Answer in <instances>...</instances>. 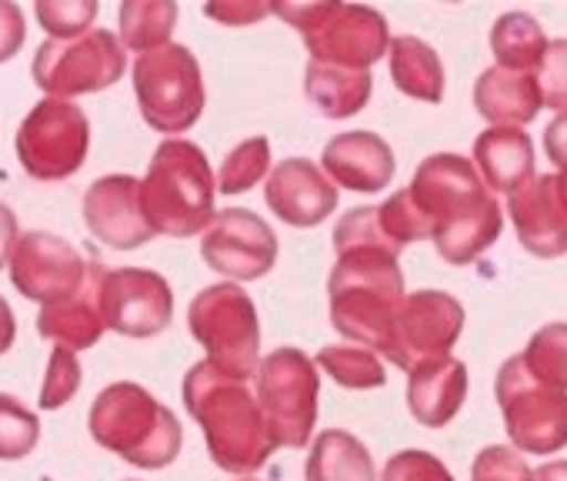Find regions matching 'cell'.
<instances>
[{"label": "cell", "instance_id": "6da1fadb", "mask_svg": "<svg viewBox=\"0 0 567 481\" xmlns=\"http://www.w3.org/2000/svg\"><path fill=\"white\" fill-rule=\"evenodd\" d=\"M334 252L338 265L328 278L331 325L358 348L388 355L404 301V272L398 265L401 248L384 234L378 207H354L338 221Z\"/></svg>", "mask_w": 567, "mask_h": 481}, {"label": "cell", "instance_id": "7a4b0ae2", "mask_svg": "<svg viewBox=\"0 0 567 481\" xmlns=\"http://www.w3.org/2000/svg\"><path fill=\"white\" fill-rule=\"evenodd\" d=\"M408 194L431 227L437 255L454 268L477 262L504 231V207L484 187L471 157H424Z\"/></svg>", "mask_w": 567, "mask_h": 481}, {"label": "cell", "instance_id": "3957f363", "mask_svg": "<svg viewBox=\"0 0 567 481\" xmlns=\"http://www.w3.org/2000/svg\"><path fill=\"white\" fill-rule=\"evenodd\" d=\"M184 405L200 424L217 468L250 478L274 454L264 415L244 378L224 375L210 361H197L184 375Z\"/></svg>", "mask_w": 567, "mask_h": 481}, {"label": "cell", "instance_id": "277c9868", "mask_svg": "<svg viewBox=\"0 0 567 481\" xmlns=\"http://www.w3.org/2000/svg\"><path fill=\"white\" fill-rule=\"evenodd\" d=\"M91 438L134 468L161 471L177 461L184 428L177 415L134 381L107 385L87 415Z\"/></svg>", "mask_w": 567, "mask_h": 481}, {"label": "cell", "instance_id": "5b68a950", "mask_svg": "<svg viewBox=\"0 0 567 481\" xmlns=\"http://www.w3.org/2000/svg\"><path fill=\"white\" fill-rule=\"evenodd\" d=\"M217 181L207 154L184 137L157 144L151 167L141 181V204L154 234L194 237L214 217Z\"/></svg>", "mask_w": 567, "mask_h": 481}, {"label": "cell", "instance_id": "8992f818", "mask_svg": "<svg viewBox=\"0 0 567 481\" xmlns=\"http://www.w3.org/2000/svg\"><path fill=\"white\" fill-rule=\"evenodd\" d=\"M270 14L301 31L311 61L328 68L371 71L391 44L384 14L368 4H270Z\"/></svg>", "mask_w": 567, "mask_h": 481}, {"label": "cell", "instance_id": "52a82bcc", "mask_svg": "<svg viewBox=\"0 0 567 481\" xmlns=\"http://www.w3.org/2000/svg\"><path fill=\"white\" fill-rule=\"evenodd\" d=\"M254 398L274 448H305L318 424L321 371L298 348H277L257 361Z\"/></svg>", "mask_w": 567, "mask_h": 481}, {"label": "cell", "instance_id": "ba28073f", "mask_svg": "<svg viewBox=\"0 0 567 481\" xmlns=\"http://www.w3.org/2000/svg\"><path fill=\"white\" fill-rule=\"evenodd\" d=\"M187 328L214 368L244 381L254 378L260 361V321L240 285L227 282L197 291L187 308Z\"/></svg>", "mask_w": 567, "mask_h": 481}, {"label": "cell", "instance_id": "9c48e42d", "mask_svg": "<svg viewBox=\"0 0 567 481\" xmlns=\"http://www.w3.org/2000/svg\"><path fill=\"white\" fill-rule=\"evenodd\" d=\"M134 98L147 127L161 134L190 131L204 114V78L190 48L164 44L137 58Z\"/></svg>", "mask_w": 567, "mask_h": 481}, {"label": "cell", "instance_id": "30bf717a", "mask_svg": "<svg viewBox=\"0 0 567 481\" xmlns=\"http://www.w3.org/2000/svg\"><path fill=\"white\" fill-rule=\"evenodd\" d=\"M127 71V51L111 31L91 28L71 41H44L34 54V84L58 101L114 88Z\"/></svg>", "mask_w": 567, "mask_h": 481}, {"label": "cell", "instance_id": "8fae6325", "mask_svg": "<svg viewBox=\"0 0 567 481\" xmlns=\"http://www.w3.org/2000/svg\"><path fill=\"white\" fill-rule=\"evenodd\" d=\"M494 395L514 448L527 454H550L567 444V391L540 385L520 355L501 365Z\"/></svg>", "mask_w": 567, "mask_h": 481}, {"label": "cell", "instance_id": "7c38bea8", "mask_svg": "<svg viewBox=\"0 0 567 481\" xmlns=\"http://www.w3.org/2000/svg\"><path fill=\"white\" fill-rule=\"evenodd\" d=\"M18 161L34 181H64L78 174L91 147V121L84 108L58 98L38 101L14 137Z\"/></svg>", "mask_w": 567, "mask_h": 481}, {"label": "cell", "instance_id": "4fadbf2b", "mask_svg": "<svg viewBox=\"0 0 567 481\" xmlns=\"http://www.w3.org/2000/svg\"><path fill=\"white\" fill-rule=\"evenodd\" d=\"M461 331H464V305L454 295L447 291L404 295L384 358L411 371L417 365L447 358Z\"/></svg>", "mask_w": 567, "mask_h": 481}, {"label": "cell", "instance_id": "5bb4252c", "mask_svg": "<svg viewBox=\"0 0 567 481\" xmlns=\"http://www.w3.org/2000/svg\"><path fill=\"white\" fill-rule=\"evenodd\" d=\"M87 272H91V258L51 231L21 234L11 255L14 288L28 301H41L44 308L74 298L87 282Z\"/></svg>", "mask_w": 567, "mask_h": 481}, {"label": "cell", "instance_id": "9a60e30c", "mask_svg": "<svg viewBox=\"0 0 567 481\" xmlns=\"http://www.w3.org/2000/svg\"><path fill=\"white\" fill-rule=\"evenodd\" d=\"M200 234V258L217 275L234 282H257L277 265V234L260 214L247 207L217 211Z\"/></svg>", "mask_w": 567, "mask_h": 481}, {"label": "cell", "instance_id": "2e32d148", "mask_svg": "<svg viewBox=\"0 0 567 481\" xmlns=\"http://www.w3.org/2000/svg\"><path fill=\"white\" fill-rule=\"evenodd\" d=\"M104 328L124 338H154L174 318V291L151 268H117L101 278Z\"/></svg>", "mask_w": 567, "mask_h": 481}, {"label": "cell", "instance_id": "e0dca14e", "mask_svg": "<svg viewBox=\"0 0 567 481\" xmlns=\"http://www.w3.org/2000/svg\"><path fill=\"white\" fill-rule=\"evenodd\" d=\"M84 224L114 252H134L154 237V227L141 204V181L131 174L97 177L84 194Z\"/></svg>", "mask_w": 567, "mask_h": 481}, {"label": "cell", "instance_id": "ac0fdd59", "mask_svg": "<svg viewBox=\"0 0 567 481\" xmlns=\"http://www.w3.org/2000/svg\"><path fill=\"white\" fill-rule=\"evenodd\" d=\"M507 214L527 255H567V201L560 194L557 174H534L527 184L507 194Z\"/></svg>", "mask_w": 567, "mask_h": 481}, {"label": "cell", "instance_id": "d6986e66", "mask_svg": "<svg viewBox=\"0 0 567 481\" xmlns=\"http://www.w3.org/2000/svg\"><path fill=\"white\" fill-rule=\"evenodd\" d=\"M267 207L291 227H318L331 211H338V187L308 157H288L264 177Z\"/></svg>", "mask_w": 567, "mask_h": 481}, {"label": "cell", "instance_id": "ffe728a7", "mask_svg": "<svg viewBox=\"0 0 567 481\" xmlns=\"http://www.w3.org/2000/svg\"><path fill=\"white\" fill-rule=\"evenodd\" d=\"M321 171L331 177V184L358 191V194H378L394 181V151L384 137L374 131H348L328 141L321 154Z\"/></svg>", "mask_w": 567, "mask_h": 481}, {"label": "cell", "instance_id": "44dd1931", "mask_svg": "<svg viewBox=\"0 0 567 481\" xmlns=\"http://www.w3.org/2000/svg\"><path fill=\"white\" fill-rule=\"evenodd\" d=\"M101 278H104V265L97 258H91V272L87 282L81 285V291L68 301L48 305L38 315V331L54 341V348H68V351H87L101 341L104 335V318H101Z\"/></svg>", "mask_w": 567, "mask_h": 481}, {"label": "cell", "instance_id": "7402d4cb", "mask_svg": "<svg viewBox=\"0 0 567 481\" xmlns=\"http://www.w3.org/2000/svg\"><path fill=\"white\" fill-rule=\"evenodd\" d=\"M467 398V365L457 358H437L408 371V408L417 424L444 428Z\"/></svg>", "mask_w": 567, "mask_h": 481}, {"label": "cell", "instance_id": "603a6c76", "mask_svg": "<svg viewBox=\"0 0 567 481\" xmlns=\"http://www.w3.org/2000/svg\"><path fill=\"white\" fill-rule=\"evenodd\" d=\"M487 191L514 194L534 177V141L517 127H491L474 141L471 161Z\"/></svg>", "mask_w": 567, "mask_h": 481}, {"label": "cell", "instance_id": "cb8c5ba5", "mask_svg": "<svg viewBox=\"0 0 567 481\" xmlns=\"http://www.w3.org/2000/svg\"><path fill=\"white\" fill-rule=\"evenodd\" d=\"M474 108L494 127H524L540 111L537 78L504 68H487L474 84Z\"/></svg>", "mask_w": 567, "mask_h": 481}, {"label": "cell", "instance_id": "d4e9b609", "mask_svg": "<svg viewBox=\"0 0 567 481\" xmlns=\"http://www.w3.org/2000/svg\"><path fill=\"white\" fill-rule=\"evenodd\" d=\"M305 91L318 114H324L328 121H348L361 114L371 101L374 78L371 71H344L311 61L305 71Z\"/></svg>", "mask_w": 567, "mask_h": 481}, {"label": "cell", "instance_id": "484cf974", "mask_svg": "<svg viewBox=\"0 0 567 481\" xmlns=\"http://www.w3.org/2000/svg\"><path fill=\"white\" fill-rule=\"evenodd\" d=\"M388 61H391V81L401 94L424 104H437L444 98V64L427 41L414 34L391 38Z\"/></svg>", "mask_w": 567, "mask_h": 481}, {"label": "cell", "instance_id": "4316f807", "mask_svg": "<svg viewBox=\"0 0 567 481\" xmlns=\"http://www.w3.org/2000/svg\"><path fill=\"white\" fill-rule=\"evenodd\" d=\"M305 474L308 481H378L368 444L341 428H328L315 438Z\"/></svg>", "mask_w": 567, "mask_h": 481}, {"label": "cell", "instance_id": "83f0119b", "mask_svg": "<svg viewBox=\"0 0 567 481\" xmlns=\"http://www.w3.org/2000/svg\"><path fill=\"white\" fill-rule=\"evenodd\" d=\"M491 51L497 61L494 68L530 74L547 51V38L530 14H504L491 28Z\"/></svg>", "mask_w": 567, "mask_h": 481}, {"label": "cell", "instance_id": "f1b7e54d", "mask_svg": "<svg viewBox=\"0 0 567 481\" xmlns=\"http://www.w3.org/2000/svg\"><path fill=\"white\" fill-rule=\"evenodd\" d=\"M177 28V4L174 0H131L121 4V48L124 51H154L171 44Z\"/></svg>", "mask_w": 567, "mask_h": 481}, {"label": "cell", "instance_id": "f546056e", "mask_svg": "<svg viewBox=\"0 0 567 481\" xmlns=\"http://www.w3.org/2000/svg\"><path fill=\"white\" fill-rule=\"evenodd\" d=\"M315 368H321L331 381H338L341 388L351 391H371V388H384L388 371L381 365V358L368 348L358 345H328L318 351Z\"/></svg>", "mask_w": 567, "mask_h": 481}, {"label": "cell", "instance_id": "4dcf8cb0", "mask_svg": "<svg viewBox=\"0 0 567 481\" xmlns=\"http://www.w3.org/2000/svg\"><path fill=\"white\" fill-rule=\"evenodd\" d=\"M520 358L540 385L567 391V321L537 328Z\"/></svg>", "mask_w": 567, "mask_h": 481}, {"label": "cell", "instance_id": "1f68e13d", "mask_svg": "<svg viewBox=\"0 0 567 481\" xmlns=\"http://www.w3.org/2000/svg\"><path fill=\"white\" fill-rule=\"evenodd\" d=\"M270 174V141L267 137H250L230 147V154L220 164L217 194H244L254 184H260Z\"/></svg>", "mask_w": 567, "mask_h": 481}, {"label": "cell", "instance_id": "d6a6232c", "mask_svg": "<svg viewBox=\"0 0 567 481\" xmlns=\"http://www.w3.org/2000/svg\"><path fill=\"white\" fill-rule=\"evenodd\" d=\"M41 441V418L14 395L0 391V461L28 458Z\"/></svg>", "mask_w": 567, "mask_h": 481}, {"label": "cell", "instance_id": "836d02e7", "mask_svg": "<svg viewBox=\"0 0 567 481\" xmlns=\"http://www.w3.org/2000/svg\"><path fill=\"white\" fill-rule=\"evenodd\" d=\"M41 28L51 34V41H71L91 31L97 18L94 0H41L34 8Z\"/></svg>", "mask_w": 567, "mask_h": 481}, {"label": "cell", "instance_id": "e575fe53", "mask_svg": "<svg viewBox=\"0 0 567 481\" xmlns=\"http://www.w3.org/2000/svg\"><path fill=\"white\" fill-rule=\"evenodd\" d=\"M81 388V365L78 355L68 348H54L51 361H48V375H44V388H41V408L44 411H58L64 408Z\"/></svg>", "mask_w": 567, "mask_h": 481}, {"label": "cell", "instance_id": "d590c367", "mask_svg": "<svg viewBox=\"0 0 567 481\" xmlns=\"http://www.w3.org/2000/svg\"><path fill=\"white\" fill-rule=\"evenodd\" d=\"M537 88H540V108L567 111V38L547 41V51L537 64Z\"/></svg>", "mask_w": 567, "mask_h": 481}, {"label": "cell", "instance_id": "8d00e7d4", "mask_svg": "<svg viewBox=\"0 0 567 481\" xmlns=\"http://www.w3.org/2000/svg\"><path fill=\"white\" fill-rule=\"evenodd\" d=\"M471 481H534V471L527 468L524 454H517L514 448L487 444L474 458Z\"/></svg>", "mask_w": 567, "mask_h": 481}, {"label": "cell", "instance_id": "74e56055", "mask_svg": "<svg viewBox=\"0 0 567 481\" xmlns=\"http://www.w3.org/2000/svg\"><path fill=\"white\" fill-rule=\"evenodd\" d=\"M381 481H457V478L431 451L408 448V451H398L388 458Z\"/></svg>", "mask_w": 567, "mask_h": 481}, {"label": "cell", "instance_id": "f35d334b", "mask_svg": "<svg viewBox=\"0 0 567 481\" xmlns=\"http://www.w3.org/2000/svg\"><path fill=\"white\" fill-rule=\"evenodd\" d=\"M28 38V24H24V11L18 4H0V64L11 61Z\"/></svg>", "mask_w": 567, "mask_h": 481}, {"label": "cell", "instance_id": "ab89813d", "mask_svg": "<svg viewBox=\"0 0 567 481\" xmlns=\"http://www.w3.org/2000/svg\"><path fill=\"white\" fill-rule=\"evenodd\" d=\"M204 14L227 28H247V24H257L260 18H267L270 4H230V0H224V4H207Z\"/></svg>", "mask_w": 567, "mask_h": 481}, {"label": "cell", "instance_id": "60d3db41", "mask_svg": "<svg viewBox=\"0 0 567 481\" xmlns=\"http://www.w3.org/2000/svg\"><path fill=\"white\" fill-rule=\"evenodd\" d=\"M544 147H547V157L564 171L567 167V111L557 114L547 131H544Z\"/></svg>", "mask_w": 567, "mask_h": 481}, {"label": "cell", "instance_id": "b9f144b4", "mask_svg": "<svg viewBox=\"0 0 567 481\" xmlns=\"http://www.w3.org/2000/svg\"><path fill=\"white\" fill-rule=\"evenodd\" d=\"M18 214L8 207V204H0V268L11 265V255H14V245H18Z\"/></svg>", "mask_w": 567, "mask_h": 481}, {"label": "cell", "instance_id": "7bdbcfd3", "mask_svg": "<svg viewBox=\"0 0 567 481\" xmlns=\"http://www.w3.org/2000/svg\"><path fill=\"white\" fill-rule=\"evenodd\" d=\"M14 338H18L14 311H11V305L4 301V295H0V355H8V351H11Z\"/></svg>", "mask_w": 567, "mask_h": 481}, {"label": "cell", "instance_id": "ee69618b", "mask_svg": "<svg viewBox=\"0 0 567 481\" xmlns=\"http://www.w3.org/2000/svg\"><path fill=\"white\" fill-rule=\"evenodd\" d=\"M534 481H567V461H547L534 471Z\"/></svg>", "mask_w": 567, "mask_h": 481}, {"label": "cell", "instance_id": "f6af8a7d", "mask_svg": "<svg viewBox=\"0 0 567 481\" xmlns=\"http://www.w3.org/2000/svg\"><path fill=\"white\" fill-rule=\"evenodd\" d=\"M557 184H560V194H564V201H567V167L557 174Z\"/></svg>", "mask_w": 567, "mask_h": 481}, {"label": "cell", "instance_id": "bcb514c9", "mask_svg": "<svg viewBox=\"0 0 567 481\" xmlns=\"http://www.w3.org/2000/svg\"><path fill=\"white\" fill-rule=\"evenodd\" d=\"M237 481H257V478H237Z\"/></svg>", "mask_w": 567, "mask_h": 481}]
</instances>
